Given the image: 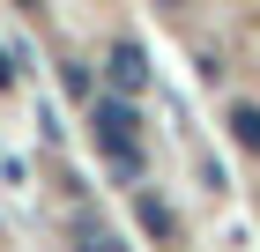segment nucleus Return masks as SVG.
Segmentation results:
<instances>
[{
  "label": "nucleus",
  "mask_w": 260,
  "mask_h": 252,
  "mask_svg": "<svg viewBox=\"0 0 260 252\" xmlns=\"http://www.w3.org/2000/svg\"><path fill=\"white\" fill-rule=\"evenodd\" d=\"M231 134L245 156H260V104H231Z\"/></svg>",
  "instance_id": "3"
},
{
  "label": "nucleus",
  "mask_w": 260,
  "mask_h": 252,
  "mask_svg": "<svg viewBox=\"0 0 260 252\" xmlns=\"http://www.w3.org/2000/svg\"><path fill=\"white\" fill-rule=\"evenodd\" d=\"M104 75H112L119 97H141V89H149V52H141L134 38H119V45H112V59H104Z\"/></svg>",
  "instance_id": "2"
},
{
  "label": "nucleus",
  "mask_w": 260,
  "mask_h": 252,
  "mask_svg": "<svg viewBox=\"0 0 260 252\" xmlns=\"http://www.w3.org/2000/svg\"><path fill=\"white\" fill-rule=\"evenodd\" d=\"M8 82H15V59H8V52H0V89H8Z\"/></svg>",
  "instance_id": "6"
},
{
  "label": "nucleus",
  "mask_w": 260,
  "mask_h": 252,
  "mask_svg": "<svg viewBox=\"0 0 260 252\" xmlns=\"http://www.w3.org/2000/svg\"><path fill=\"white\" fill-rule=\"evenodd\" d=\"M15 8H22V15H38V8H45V0H15Z\"/></svg>",
  "instance_id": "7"
},
{
  "label": "nucleus",
  "mask_w": 260,
  "mask_h": 252,
  "mask_svg": "<svg viewBox=\"0 0 260 252\" xmlns=\"http://www.w3.org/2000/svg\"><path fill=\"white\" fill-rule=\"evenodd\" d=\"M104 163H112V171L134 186V178H141V141H126V149H104Z\"/></svg>",
  "instance_id": "5"
},
{
  "label": "nucleus",
  "mask_w": 260,
  "mask_h": 252,
  "mask_svg": "<svg viewBox=\"0 0 260 252\" xmlns=\"http://www.w3.org/2000/svg\"><path fill=\"white\" fill-rule=\"evenodd\" d=\"M89 126H97V149H126V141H141V112L134 97H97V112H89Z\"/></svg>",
  "instance_id": "1"
},
{
  "label": "nucleus",
  "mask_w": 260,
  "mask_h": 252,
  "mask_svg": "<svg viewBox=\"0 0 260 252\" xmlns=\"http://www.w3.org/2000/svg\"><path fill=\"white\" fill-rule=\"evenodd\" d=\"M141 230H149V237H171V230H179V223H171V208H164L156 193H141Z\"/></svg>",
  "instance_id": "4"
}]
</instances>
